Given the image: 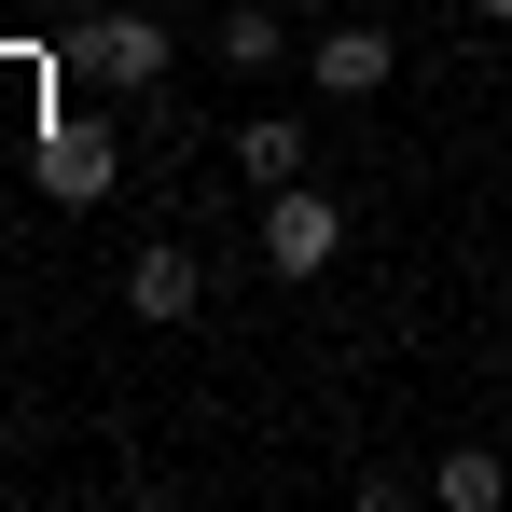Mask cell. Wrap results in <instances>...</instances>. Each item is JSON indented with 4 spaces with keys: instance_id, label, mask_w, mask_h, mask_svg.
I'll list each match as a JSON object with an SVG mask.
<instances>
[{
    "instance_id": "cell-1",
    "label": "cell",
    "mask_w": 512,
    "mask_h": 512,
    "mask_svg": "<svg viewBox=\"0 0 512 512\" xmlns=\"http://www.w3.org/2000/svg\"><path fill=\"white\" fill-rule=\"evenodd\" d=\"M333 250H346V194L277 180L263 194V277H333Z\"/></svg>"
},
{
    "instance_id": "cell-2",
    "label": "cell",
    "mask_w": 512,
    "mask_h": 512,
    "mask_svg": "<svg viewBox=\"0 0 512 512\" xmlns=\"http://www.w3.org/2000/svg\"><path fill=\"white\" fill-rule=\"evenodd\" d=\"M84 70H97L111 97H153V84H167V14H139V0L97 14V28H84Z\"/></svg>"
},
{
    "instance_id": "cell-3",
    "label": "cell",
    "mask_w": 512,
    "mask_h": 512,
    "mask_svg": "<svg viewBox=\"0 0 512 512\" xmlns=\"http://www.w3.org/2000/svg\"><path fill=\"white\" fill-rule=\"evenodd\" d=\"M388 70H402V42H388L374 14H346V28H319V42H305V84H319V97H374Z\"/></svg>"
},
{
    "instance_id": "cell-4",
    "label": "cell",
    "mask_w": 512,
    "mask_h": 512,
    "mask_svg": "<svg viewBox=\"0 0 512 512\" xmlns=\"http://www.w3.org/2000/svg\"><path fill=\"white\" fill-rule=\"evenodd\" d=\"M194 305H208V263L180 250V236H153V250L125 263V319H153V333H180Z\"/></svg>"
},
{
    "instance_id": "cell-5",
    "label": "cell",
    "mask_w": 512,
    "mask_h": 512,
    "mask_svg": "<svg viewBox=\"0 0 512 512\" xmlns=\"http://www.w3.org/2000/svg\"><path fill=\"white\" fill-rule=\"evenodd\" d=\"M429 499L443 512H499L512 499V457L499 443H443V457H429Z\"/></svg>"
},
{
    "instance_id": "cell-6",
    "label": "cell",
    "mask_w": 512,
    "mask_h": 512,
    "mask_svg": "<svg viewBox=\"0 0 512 512\" xmlns=\"http://www.w3.org/2000/svg\"><path fill=\"white\" fill-rule=\"evenodd\" d=\"M42 194H56V208H97V194H111V139L56 125V139H42Z\"/></svg>"
},
{
    "instance_id": "cell-7",
    "label": "cell",
    "mask_w": 512,
    "mask_h": 512,
    "mask_svg": "<svg viewBox=\"0 0 512 512\" xmlns=\"http://www.w3.org/2000/svg\"><path fill=\"white\" fill-rule=\"evenodd\" d=\"M222 70H291V28H277V0H222Z\"/></svg>"
},
{
    "instance_id": "cell-8",
    "label": "cell",
    "mask_w": 512,
    "mask_h": 512,
    "mask_svg": "<svg viewBox=\"0 0 512 512\" xmlns=\"http://www.w3.org/2000/svg\"><path fill=\"white\" fill-rule=\"evenodd\" d=\"M236 180H263V194H277V180H305V125H291V111L236 125Z\"/></svg>"
},
{
    "instance_id": "cell-9",
    "label": "cell",
    "mask_w": 512,
    "mask_h": 512,
    "mask_svg": "<svg viewBox=\"0 0 512 512\" xmlns=\"http://www.w3.org/2000/svg\"><path fill=\"white\" fill-rule=\"evenodd\" d=\"M485 14H499V28H512V0H485Z\"/></svg>"
}]
</instances>
